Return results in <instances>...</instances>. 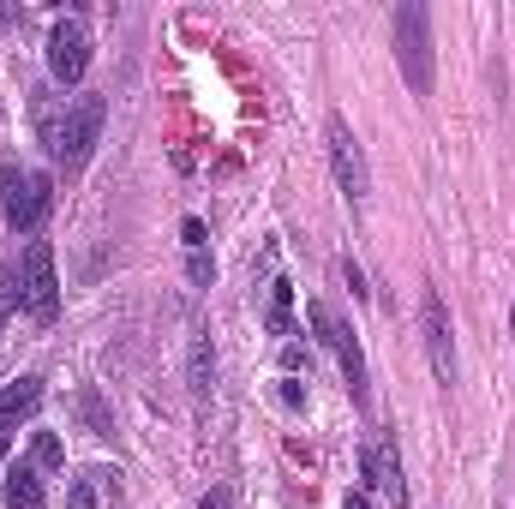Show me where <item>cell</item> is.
Instances as JSON below:
<instances>
[{"label": "cell", "mask_w": 515, "mask_h": 509, "mask_svg": "<svg viewBox=\"0 0 515 509\" xmlns=\"http://www.w3.org/2000/svg\"><path fill=\"white\" fill-rule=\"evenodd\" d=\"M30 462H36V468H66V444H60L54 432H36V438H30Z\"/></svg>", "instance_id": "4fadbf2b"}, {"label": "cell", "mask_w": 515, "mask_h": 509, "mask_svg": "<svg viewBox=\"0 0 515 509\" xmlns=\"http://www.w3.org/2000/svg\"><path fill=\"white\" fill-rule=\"evenodd\" d=\"M342 509H372V504H366V492H354V498H348Z\"/></svg>", "instance_id": "44dd1931"}, {"label": "cell", "mask_w": 515, "mask_h": 509, "mask_svg": "<svg viewBox=\"0 0 515 509\" xmlns=\"http://www.w3.org/2000/svg\"><path fill=\"white\" fill-rule=\"evenodd\" d=\"M420 324H426V354H432V372H438V384H456V330H450V306H444V294L438 288H426V300H420Z\"/></svg>", "instance_id": "ba28073f"}, {"label": "cell", "mask_w": 515, "mask_h": 509, "mask_svg": "<svg viewBox=\"0 0 515 509\" xmlns=\"http://www.w3.org/2000/svg\"><path fill=\"white\" fill-rule=\"evenodd\" d=\"M48 72H54V84H78L90 72V30L78 18H60L48 30Z\"/></svg>", "instance_id": "52a82bcc"}, {"label": "cell", "mask_w": 515, "mask_h": 509, "mask_svg": "<svg viewBox=\"0 0 515 509\" xmlns=\"http://www.w3.org/2000/svg\"><path fill=\"white\" fill-rule=\"evenodd\" d=\"M180 240H186V252H204V222L186 216V222H180Z\"/></svg>", "instance_id": "e0dca14e"}, {"label": "cell", "mask_w": 515, "mask_h": 509, "mask_svg": "<svg viewBox=\"0 0 515 509\" xmlns=\"http://www.w3.org/2000/svg\"><path fill=\"white\" fill-rule=\"evenodd\" d=\"M510 342H515V300H510Z\"/></svg>", "instance_id": "7402d4cb"}, {"label": "cell", "mask_w": 515, "mask_h": 509, "mask_svg": "<svg viewBox=\"0 0 515 509\" xmlns=\"http://www.w3.org/2000/svg\"><path fill=\"white\" fill-rule=\"evenodd\" d=\"M42 408V378H18V384H6L0 390V438L18 426V420H30Z\"/></svg>", "instance_id": "9c48e42d"}, {"label": "cell", "mask_w": 515, "mask_h": 509, "mask_svg": "<svg viewBox=\"0 0 515 509\" xmlns=\"http://www.w3.org/2000/svg\"><path fill=\"white\" fill-rule=\"evenodd\" d=\"M0 480H6V504H12V509H36V504H42V480H36V462H18V468H6Z\"/></svg>", "instance_id": "8fae6325"}, {"label": "cell", "mask_w": 515, "mask_h": 509, "mask_svg": "<svg viewBox=\"0 0 515 509\" xmlns=\"http://www.w3.org/2000/svg\"><path fill=\"white\" fill-rule=\"evenodd\" d=\"M342 276H348V294H354V300H366V276H360V264H354V258H342Z\"/></svg>", "instance_id": "ac0fdd59"}, {"label": "cell", "mask_w": 515, "mask_h": 509, "mask_svg": "<svg viewBox=\"0 0 515 509\" xmlns=\"http://www.w3.org/2000/svg\"><path fill=\"white\" fill-rule=\"evenodd\" d=\"M66 509H96V474L72 480V492H66Z\"/></svg>", "instance_id": "9a60e30c"}, {"label": "cell", "mask_w": 515, "mask_h": 509, "mask_svg": "<svg viewBox=\"0 0 515 509\" xmlns=\"http://www.w3.org/2000/svg\"><path fill=\"white\" fill-rule=\"evenodd\" d=\"M18 306H24V282H18V270H12V264H0V324H6Z\"/></svg>", "instance_id": "5bb4252c"}, {"label": "cell", "mask_w": 515, "mask_h": 509, "mask_svg": "<svg viewBox=\"0 0 515 509\" xmlns=\"http://www.w3.org/2000/svg\"><path fill=\"white\" fill-rule=\"evenodd\" d=\"M210 276H216V264H210V258H204V252H192V282H198V288H204V282H210Z\"/></svg>", "instance_id": "d6986e66"}, {"label": "cell", "mask_w": 515, "mask_h": 509, "mask_svg": "<svg viewBox=\"0 0 515 509\" xmlns=\"http://www.w3.org/2000/svg\"><path fill=\"white\" fill-rule=\"evenodd\" d=\"M264 330L270 336H294V282H270L264 288Z\"/></svg>", "instance_id": "30bf717a"}, {"label": "cell", "mask_w": 515, "mask_h": 509, "mask_svg": "<svg viewBox=\"0 0 515 509\" xmlns=\"http://www.w3.org/2000/svg\"><path fill=\"white\" fill-rule=\"evenodd\" d=\"M102 120H108V102H102L96 90L72 96V102H66V114H42V138H48L54 162L84 168V162H90V150H96V138H102Z\"/></svg>", "instance_id": "6da1fadb"}, {"label": "cell", "mask_w": 515, "mask_h": 509, "mask_svg": "<svg viewBox=\"0 0 515 509\" xmlns=\"http://www.w3.org/2000/svg\"><path fill=\"white\" fill-rule=\"evenodd\" d=\"M78 408H84V420H90V432H96V438H108V414H102V402H96L90 390L78 396Z\"/></svg>", "instance_id": "2e32d148"}, {"label": "cell", "mask_w": 515, "mask_h": 509, "mask_svg": "<svg viewBox=\"0 0 515 509\" xmlns=\"http://www.w3.org/2000/svg\"><path fill=\"white\" fill-rule=\"evenodd\" d=\"M198 509H234V492H228V486H216V492H210Z\"/></svg>", "instance_id": "ffe728a7"}, {"label": "cell", "mask_w": 515, "mask_h": 509, "mask_svg": "<svg viewBox=\"0 0 515 509\" xmlns=\"http://www.w3.org/2000/svg\"><path fill=\"white\" fill-rule=\"evenodd\" d=\"M324 138H330V168H336L342 198H348V204H366V198H372V168H366V150H360L354 126H348L342 114H330Z\"/></svg>", "instance_id": "5b68a950"}, {"label": "cell", "mask_w": 515, "mask_h": 509, "mask_svg": "<svg viewBox=\"0 0 515 509\" xmlns=\"http://www.w3.org/2000/svg\"><path fill=\"white\" fill-rule=\"evenodd\" d=\"M0 204H6V228H12V234H36V228L48 222V210H54V180L12 162V168L0 174Z\"/></svg>", "instance_id": "3957f363"}, {"label": "cell", "mask_w": 515, "mask_h": 509, "mask_svg": "<svg viewBox=\"0 0 515 509\" xmlns=\"http://www.w3.org/2000/svg\"><path fill=\"white\" fill-rule=\"evenodd\" d=\"M216 390V354H210V336H204V324H192V396L204 402Z\"/></svg>", "instance_id": "7c38bea8"}, {"label": "cell", "mask_w": 515, "mask_h": 509, "mask_svg": "<svg viewBox=\"0 0 515 509\" xmlns=\"http://www.w3.org/2000/svg\"><path fill=\"white\" fill-rule=\"evenodd\" d=\"M306 318H312V330H318V342L342 360V378H348V396L360 402V408H372V378H366V354H360V342H354V330L324 306V300H312L306 306Z\"/></svg>", "instance_id": "277c9868"}, {"label": "cell", "mask_w": 515, "mask_h": 509, "mask_svg": "<svg viewBox=\"0 0 515 509\" xmlns=\"http://www.w3.org/2000/svg\"><path fill=\"white\" fill-rule=\"evenodd\" d=\"M396 60L414 96H432V12L420 0L396 6Z\"/></svg>", "instance_id": "7a4b0ae2"}, {"label": "cell", "mask_w": 515, "mask_h": 509, "mask_svg": "<svg viewBox=\"0 0 515 509\" xmlns=\"http://www.w3.org/2000/svg\"><path fill=\"white\" fill-rule=\"evenodd\" d=\"M18 282H24V312L48 324V318L60 312V282H54V246H48V240H30V246H24Z\"/></svg>", "instance_id": "8992f818"}]
</instances>
